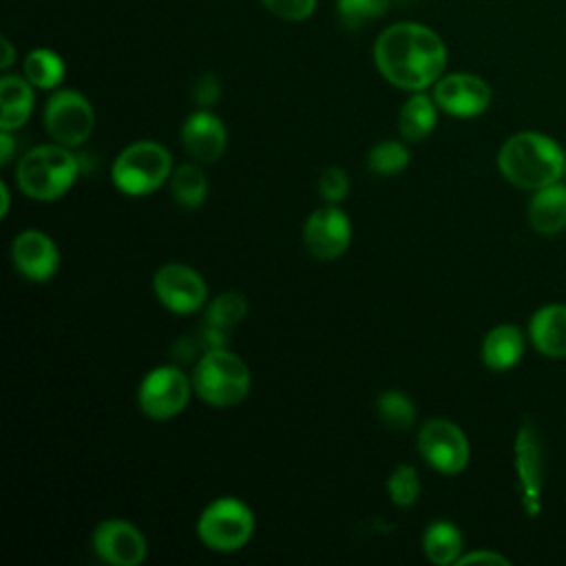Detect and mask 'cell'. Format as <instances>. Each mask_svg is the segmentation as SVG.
Returning a JSON list of instances; mask_svg holds the SVG:
<instances>
[{
    "label": "cell",
    "instance_id": "cell-1",
    "mask_svg": "<svg viewBox=\"0 0 566 566\" xmlns=\"http://www.w3.org/2000/svg\"><path fill=\"white\" fill-rule=\"evenodd\" d=\"M374 62L389 84L418 93L440 80L447 66V46L429 27L398 22L378 35Z\"/></svg>",
    "mask_w": 566,
    "mask_h": 566
},
{
    "label": "cell",
    "instance_id": "cell-2",
    "mask_svg": "<svg viewBox=\"0 0 566 566\" xmlns=\"http://www.w3.org/2000/svg\"><path fill=\"white\" fill-rule=\"evenodd\" d=\"M497 168L513 186L535 192L557 184L562 172H566V157L562 146L548 135L524 130L502 144Z\"/></svg>",
    "mask_w": 566,
    "mask_h": 566
},
{
    "label": "cell",
    "instance_id": "cell-3",
    "mask_svg": "<svg viewBox=\"0 0 566 566\" xmlns=\"http://www.w3.org/2000/svg\"><path fill=\"white\" fill-rule=\"evenodd\" d=\"M80 172V161L69 146L42 144L27 150L15 166L20 190L35 201H55L69 192Z\"/></svg>",
    "mask_w": 566,
    "mask_h": 566
},
{
    "label": "cell",
    "instance_id": "cell-4",
    "mask_svg": "<svg viewBox=\"0 0 566 566\" xmlns=\"http://www.w3.org/2000/svg\"><path fill=\"white\" fill-rule=\"evenodd\" d=\"M250 367L226 347L203 352L192 371V389L210 407L239 405L250 394Z\"/></svg>",
    "mask_w": 566,
    "mask_h": 566
},
{
    "label": "cell",
    "instance_id": "cell-5",
    "mask_svg": "<svg viewBox=\"0 0 566 566\" xmlns=\"http://www.w3.org/2000/svg\"><path fill=\"white\" fill-rule=\"evenodd\" d=\"M172 175V157L166 146L153 139L128 144L113 161L111 179L128 197L155 192Z\"/></svg>",
    "mask_w": 566,
    "mask_h": 566
},
{
    "label": "cell",
    "instance_id": "cell-6",
    "mask_svg": "<svg viewBox=\"0 0 566 566\" xmlns=\"http://www.w3.org/2000/svg\"><path fill=\"white\" fill-rule=\"evenodd\" d=\"M254 533L252 509L232 495L212 500L197 520L201 544L214 553H234L243 548Z\"/></svg>",
    "mask_w": 566,
    "mask_h": 566
},
{
    "label": "cell",
    "instance_id": "cell-7",
    "mask_svg": "<svg viewBox=\"0 0 566 566\" xmlns=\"http://www.w3.org/2000/svg\"><path fill=\"white\" fill-rule=\"evenodd\" d=\"M192 378L175 365L150 369L137 389V405L153 420H168L181 413L192 394Z\"/></svg>",
    "mask_w": 566,
    "mask_h": 566
},
{
    "label": "cell",
    "instance_id": "cell-8",
    "mask_svg": "<svg viewBox=\"0 0 566 566\" xmlns=\"http://www.w3.org/2000/svg\"><path fill=\"white\" fill-rule=\"evenodd\" d=\"M95 126V113L91 102L73 91H55L44 106V128L49 137L62 146L77 148L82 146Z\"/></svg>",
    "mask_w": 566,
    "mask_h": 566
},
{
    "label": "cell",
    "instance_id": "cell-9",
    "mask_svg": "<svg viewBox=\"0 0 566 566\" xmlns=\"http://www.w3.org/2000/svg\"><path fill=\"white\" fill-rule=\"evenodd\" d=\"M418 453L438 473L455 475L469 462V440L455 422L431 418L418 431Z\"/></svg>",
    "mask_w": 566,
    "mask_h": 566
},
{
    "label": "cell",
    "instance_id": "cell-10",
    "mask_svg": "<svg viewBox=\"0 0 566 566\" xmlns=\"http://www.w3.org/2000/svg\"><path fill=\"white\" fill-rule=\"evenodd\" d=\"M513 464H515L522 506L531 517H535L542 511L544 451H542L539 433L531 420H524L515 433Z\"/></svg>",
    "mask_w": 566,
    "mask_h": 566
},
{
    "label": "cell",
    "instance_id": "cell-11",
    "mask_svg": "<svg viewBox=\"0 0 566 566\" xmlns=\"http://www.w3.org/2000/svg\"><path fill=\"white\" fill-rule=\"evenodd\" d=\"M153 292L157 301L175 314H192L203 307L208 298L203 276L186 263H164L153 274Z\"/></svg>",
    "mask_w": 566,
    "mask_h": 566
},
{
    "label": "cell",
    "instance_id": "cell-12",
    "mask_svg": "<svg viewBox=\"0 0 566 566\" xmlns=\"http://www.w3.org/2000/svg\"><path fill=\"white\" fill-rule=\"evenodd\" d=\"M303 243L318 261H334L343 256L352 243L349 217L332 203L314 210L305 221Z\"/></svg>",
    "mask_w": 566,
    "mask_h": 566
},
{
    "label": "cell",
    "instance_id": "cell-13",
    "mask_svg": "<svg viewBox=\"0 0 566 566\" xmlns=\"http://www.w3.org/2000/svg\"><path fill=\"white\" fill-rule=\"evenodd\" d=\"M91 542L95 555L111 566H137L148 553L144 533L135 524L119 517L99 522Z\"/></svg>",
    "mask_w": 566,
    "mask_h": 566
},
{
    "label": "cell",
    "instance_id": "cell-14",
    "mask_svg": "<svg viewBox=\"0 0 566 566\" xmlns=\"http://www.w3.org/2000/svg\"><path fill=\"white\" fill-rule=\"evenodd\" d=\"M433 99L447 115L475 117L489 108L491 86L473 73H451L436 82Z\"/></svg>",
    "mask_w": 566,
    "mask_h": 566
},
{
    "label": "cell",
    "instance_id": "cell-15",
    "mask_svg": "<svg viewBox=\"0 0 566 566\" xmlns=\"http://www.w3.org/2000/svg\"><path fill=\"white\" fill-rule=\"evenodd\" d=\"M13 268L33 283H44L55 276L60 268V252L55 241L42 230H22L11 241Z\"/></svg>",
    "mask_w": 566,
    "mask_h": 566
},
{
    "label": "cell",
    "instance_id": "cell-16",
    "mask_svg": "<svg viewBox=\"0 0 566 566\" xmlns=\"http://www.w3.org/2000/svg\"><path fill=\"white\" fill-rule=\"evenodd\" d=\"M181 144L195 161L212 164L226 150L228 130L210 111H195L181 126Z\"/></svg>",
    "mask_w": 566,
    "mask_h": 566
},
{
    "label": "cell",
    "instance_id": "cell-17",
    "mask_svg": "<svg viewBox=\"0 0 566 566\" xmlns=\"http://www.w3.org/2000/svg\"><path fill=\"white\" fill-rule=\"evenodd\" d=\"M535 349L548 358H566V305L551 303L539 307L528 323Z\"/></svg>",
    "mask_w": 566,
    "mask_h": 566
},
{
    "label": "cell",
    "instance_id": "cell-18",
    "mask_svg": "<svg viewBox=\"0 0 566 566\" xmlns=\"http://www.w3.org/2000/svg\"><path fill=\"white\" fill-rule=\"evenodd\" d=\"M528 223L537 234H557L566 228V186L551 184L528 201Z\"/></svg>",
    "mask_w": 566,
    "mask_h": 566
},
{
    "label": "cell",
    "instance_id": "cell-19",
    "mask_svg": "<svg viewBox=\"0 0 566 566\" xmlns=\"http://www.w3.org/2000/svg\"><path fill=\"white\" fill-rule=\"evenodd\" d=\"M482 363L493 371H506L515 367L524 354V336L517 325H497L486 332L482 340Z\"/></svg>",
    "mask_w": 566,
    "mask_h": 566
},
{
    "label": "cell",
    "instance_id": "cell-20",
    "mask_svg": "<svg viewBox=\"0 0 566 566\" xmlns=\"http://www.w3.org/2000/svg\"><path fill=\"white\" fill-rule=\"evenodd\" d=\"M33 111V84L27 77L4 75L0 80V130L20 128Z\"/></svg>",
    "mask_w": 566,
    "mask_h": 566
},
{
    "label": "cell",
    "instance_id": "cell-21",
    "mask_svg": "<svg viewBox=\"0 0 566 566\" xmlns=\"http://www.w3.org/2000/svg\"><path fill=\"white\" fill-rule=\"evenodd\" d=\"M436 122H438L436 99L418 91L402 104L398 115V130L405 142L418 144L433 133Z\"/></svg>",
    "mask_w": 566,
    "mask_h": 566
},
{
    "label": "cell",
    "instance_id": "cell-22",
    "mask_svg": "<svg viewBox=\"0 0 566 566\" xmlns=\"http://www.w3.org/2000/svg\"><path fill=\"white\" fill-rule=\"evenodd\" d=\"M422 551L436 566L458 564L462 555V533L447 520L431 522L422 533Z\"/></svg>",
    "mask_w": 566,
    "mask_h": 566
},
{
    "label": "cell",
    "instance_id": "cell-23",
    "mask_svg": "<svg viewBox=\"0 0 566 566\" xmlns=\"http://www.w3.org/2000/svg\"><path fill=\"white\" fill-rule=\"evenodd\" d=\"M170 195L181 208H199L208 197V179L199 164H181L170 175Z\"/></svg>",
    "mask_w": 566,
    "mask_h": 566
},
{
    "label": "cell",
    "instance_id": "cell-24",
    "mask_svg": "<svg viewBox=\"0 0 566 566\" xmlns=\"http://www.w3.org/2000/svg\"><path fill=\"white\" fill-rule=\"evenodd\" d=\"M24 77L35 88H55L64 80V62L51 49H35L24 57Z\"/></svg>",
    "mask_w": 566,
    "mask_h": 566
},
{
    "label": "cell",
    "instance_id": "cell-25",
    "mask_svg": "<svg viewBox=\"0 0 566 566\" xmlns=\"http://www.w3.org/2000/svg\"><path fill=\"white\" fill-rule=\"evenodd\" d=\"M376 411L382 424L396 431H405L416 422V405L400 389H385L376 400Z\"/></svg>",
    "mask_w": 566,
    "mask_h": 566
},
{
    "label": "cell",
    "instance_id": "cell-26",
    "mask_svg": "<svg viewBox=\"0 0 566 566\" xmlns=\"http://www.w3.org/2000/svg\"><path fill=\"white\" fill-rule=\"evenodd\" d=\"M248 314V298L237 292V290H228L217 294L208 307H206V323L219 329H230L234 325H239Z\"/></svg>",
    "mask_w": 566,
    "mask_h": 566
},
{
    "label": "cell",
    "instance_id": "cell-27",
    "mask_svg": "<svg viewBox=\"0 0 566 566\" xmlns=\"http://www.w3.org/2000/svg\"><path fill=\"white\" fill-rule=\"evenodd\" d=\"M409 166V150L402 142L382 139L367 153V168L376 175H398Z\"/></svg>",
    "mask_w": 566,
    "mask_h": 566
},
{
    "label": "cell",
    "instance_id": "cell-28",
    "mask_svg": "<svg viewBox=\"0 0 566 566\" xmlns=\"http://www.w3.org/2000/svg\"><path fill=\"white\" fill-rule=\"evenodd\" d=\"M387 495L389 500L400 506H413L418 495H420V475L411 464H398L389 478H387Z\"/></svg>",
    "mask_w": 566,
    "mask_h": 566
},
{
    "label": "cell",
    "instance_id": "cell-29",
    "mask_svg": "<svg viewBox=\"0 0 566 566\" xmlns=\"http://www.w3.org/2000/svg\"><path fill=\"white\" fill-rule=\"evenodd\" d=\"M387 11V0H338V20L347 29H360L367 20L380 18Z\"/></svg>",
    "mask_w": 566,
    "mask_h": 566
},
{
    "label": "cell",
    "instance_id": "cell-30",
    "mask_svg": "<svg viewBox=\"0 0 566 566\" xmlns=\"http://www.w3.org/2000/svg\"><path fill=\"white\" fill-rule=\"evenodd\" d=\"M318 192L323 197L325 203H332V206H338L347 192H349V177L343 168L338 166H329L321 172L318 177Z\"/></svg>",
    "mask_w": 566,
    "mask_h": 566
},
{
    "label": "cell",
    "instance_id": "cell-31",
    "mask_svg": "<svg viewBox=\"0 0 566 566\" xmlns=\"http://www.w3.org/2000/svg\"><path fill=\"white\" fill-rule=\"evenodd\" d=\"M270 13H274L281 20L287 22H298L312 15L316 0H263Z\"/></svg>",
    "mask_w": 566,
    "mask_h": 566
},
{
    "label": "cell",
    "instance_id": "cell-32",
    "mask_svg": "<svg viewBox=\"0 0 566 566\" xmlns=\"http://www.w3.org/2000/svg\"><path fill=\"white\" fill-rule=\"evenodd\" d=\"M192 97L199 106H212L219 97H221V84L217 80V75L212 73H203L197 82H195V88H192Z\"/></svg>",
    "mask_w": 566,
    "mask_h": 566
},
{
    "label": "cell",
    "instance_id": "cell-33",
    "mask_svg": "<svg viewBox=\"0 0 566 566\" xmlns=\"http://www.w3.org/2000/svg\"><path fill=\"white\" fill-rule=\"evenodd\" d=\"M467 564H491V566H509V559L495 551H471V553H462L458 559V566H467Z\"/></svg>",
    "mask_w": 566,
    "mask_h": 566
},
{
    "label": "cell",
    "instance_id": "cell-34",
    "mask_svg": "<svg viewBox=\"0 0 566 566\" xmlns=\"http://www.w3.org/2000/svg\"><path fill=\"white\" fill-rule=\"evenodd\" d=\"M0 148H2L0 164L7 166L13 159V150H15V142L11 137V130H0Z\"/></svg>",
    "mask_w": 566,
    "mask_h": 566
},
{
    "label": "cell",
    "instance_id": "cell-35",
    "mask_svg": "<svg viewBox=\"0 0 566 566\" xmlns=\"http://www.w3.org/2000/svg\"><path fill=\"white\" fill-rule=\"evenodd\" d=\"M0 44H2L0 66H2V69H9V66L13 64V57H15V53H13V44H11L7 38H2V40H0Z\"/></svg>",
    "mask_w": 566,
    "mask_h": 566
},
{
    "label": "cell",
    "instance_id": "cell-36",
    "mask_svg": "<svg viewBox=\"0 0 566 566\" xmlns=\"http://www.w3.org/2000/svg\"><path fill=\"white\" fill-rule=\"evenodd\" d=\"M0 197H2V208H0V217H7L9 214V201H11V192H9V186L2 181L0 184Z\"/></svg>",
    "mask_w": 566,
    "mask_h": 566
}]
</instances>
